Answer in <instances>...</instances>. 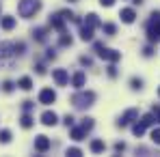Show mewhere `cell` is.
Masks as SVG:
<instances>
[{
  "label": "cell",
  "mask_w": 160,
  "mask_h": 157,
  "mask_svg": "<svg viewBox=\"0 0 160 157\" xmlns=\"http://www.w3.org/2000/svg\"><path fill=\"white\" fill-rule=\"evenodd\" d=\"M89 149H91L93 153H104V149H106V144H104L102 140H93V142L89 144Z\"/></svg>",
  "instance_id": "obj_17"
},
{
  "label": "cell",
  "mask_w": 160,
  "mask_h": 157,
  "mask_svg": "<svg viewBox=\"0 0 160 157\" xmlns=\"http://www.w3.org/2000/svg\"><path fill=\"white\" fill-rule=\"evenodd\" d=\"M130 86H132L134 90L143 88V80H141V78H132V80H130Z\"/></svg>",
  "instance_id": "obj_26"
},
{
  "label": "cell",
  "mask_w": 160,
  "mask_h": 157,
  "mask_svg": "<svg viewBox=\"0 0 160 157\" xmlns=\"http://www.w3.org/2000/svg\"><path fill=\"white\" fill-rule=\"evenodd\" d=\"M67 155H69V157H80V155H82V151H80L78 146H72V149H67Z\"/></svg>",
  "instance_id": "obj_28"
},
{
  "label": "cell",
  "mask_w": 160,
  "mask_h": 157,
  "mask_svg": "<svg viewBox=\"0 0 160 157\" xmlns=\"http://www.w3.org/2000/svg\"><path fill=\"white\" fill-rule=\"evenodd\" d=\"M84 136H87V129L80 125V127H72V138L76 140V142H80V140H84Z\"/></svg>",
  "instance_id": "obj_15"
},
{
  "label": "cell",
  "mask_w": 160,
  "mask_h": 157,
  "mask_svg": "<svg viewBox=\"0 0 160 157\" xmlns=\"http://www.w3.org/2000/svg\"><path fill=\"white\" fill-rule=\"evenodd\" d=\"M63 123H65L67 127H74V116H72V114H67V116L63 118Z\"/></svg>",
  "instance_id": "obj_31"
},
{
  "label": "cell",
  "mask_w": 160,
  "mask_h": 157,
  "mask_svg": "<svg viewBox=\"0 0 160 157\" xmlns=\"http://www.w3.org/2000/svg\"><path fill=\"white\" fill-rule=\"evenodd\" d=\"M80 39H82V41H93V28L82 24V26H80Z\"/></svg>",
  "instance_id": "obj_12"
},
{
  "label": "cell",
  "mask_w": 160,
  "mask_h": 157,
  "mask_svg": "<svg viewBox=\"0 0 160 157\" xmlns=\"http://www.w3.org/2000/svg\"><path fill=\"white\" fill-rule=\"evenodd\" d=\"M123 151H126V144L123 142H117L115 144V153H123Z\"/></svg>",
  "instance_id": "obj_32"
},
{
  "label": "cell",
  "mask_w": 160,
  "mask_h": 157,
  "mask_svg": "<svg viewBox=\"0 0 160 157\" xmlns=\"http://www.w3.org/2000/svg\"><path fill=\"white\" fill-rule=\"evenodd\" d=\"M32 101H24V105H22V108H24V112H30V110H32Z\"/></svg>",
  "instance_id": "obj_35"
},
{
  "label": "cell",
  "mask_w": 160,
  "mask_h": 157,
  "mask_svg": "<svg viewBox=\"0 0 160 157\" xmlns=\"http://www.w3.org/2000/svg\"><path fill=\"white\" fill-rule=\"evenodd\" d=\"M134 4H143V0H132Z\"/></svg>",
  "instance_id": "obj_42"
},
{
  "label": "cell",
  "mask_w": 160,
  "mask_h": 157,
  "mask_svg": "<svg viewBox=\"0 0 160 157\" xmlns=\"http://www.w3.org/2000/svg\"><path fill=\"white\" fill-rule=\"evenodd\" d=\"M32 123H35V121H32V116H30L28 112L22 116V118H20V125H22L24 129H30V127H32Z\"/></svg>",
  "instance_id": "obj_20"
},
{
  "label": "cell",
  "mask_w": 160,
  "mask_h": 157,
  "mask_svg": "<svg viewBox=\"0 0 160 157\" xmlns=\"http://www.w3.org/2000/svg\"><path fill=\"white\" fill-rule=\"evenodd\" d=\"M156 20H160V11H154V13L149 15V22H156Z\"/></svg>",
  "instance_id": "obj_36"
},
{
  "label": "cell",
  "mask_w": 160,
  "mask_h": 157,
  "mask_svg": "<svg viewBox=\"0 0 160 157\" xmlns=\"http://www.w3.org/2000/svg\"><path fill=\"white\" fill-rule=\"evenodd\" d=\"M100 4H102V7H112L115 0H100Z\"/></svg>",
  "instance_id": "obj_37"
},
{
  "label": "cell",
  "mask_w": 160,
  "mask_h": 157,
  "mask_svg": "<svg viewBox=\"0 0 160 157\" xmlns=\"http://www.w3.org/2000/svg\"><path fill=\"white\" fill-rule=\"evenodd\" d=\"M35 149H37L39 153H46V151L50 149V138H48V136H37V138H35Z\"/></svg>",
  "instance_id": "obj_9"
},
{
  "label": "cell",
  "mask_w": 160,
  "mask_h": 157,
  "mask_svg": "<svg viewBox=\"0 0 160 157\" xmlns=\"http://www.w3.org/2000/svg\"><path fill=\"white\" fill-rule=\"evenodd\" d=\"M2 88H4V93H11V90H13V82H4Z\"/></svg>",
  "instance_id": "obj_33"
},
{
  "label": "cell",
  "mask_w": 160,
  "mask_h": 157,
  "mask_svg": "<svg viewBox=\"0 0 160 157\" xmlns=\"http://www.w3.org/2000/svg\"><path fill=\"white\" fill-rule=\"evenodd\" d=\"M84 82H87V78H84V73H82V71H78V73H74V78H72V84H74V86H76V88H82V86H84Z\"/></svg>",
  "instance_id": "obj_16"
},
{
  "label": "cell",
  "mask_w": 160,
  "mask_h": 157,
  "mask_svg": "<svg viewBox=\"0 0 160 157\" xmlns=\"http://www.w3.org/2000/svg\"><path fill=\"white\" fill-rule=\"evenodd\" d=\"M80 62H82V65H91V58H87V56H82V58H80Z\"/></svg>",
  "instance_id": "obj_40"
},
{
  "label": "cell",
  "mask_w": 160,
  "mask_h": 157,
  "mask_svg": "<svg viewBox=\"0 0 160 157\" xmlns=\"http://www.w3.org/2000/svg\"><path fill=\"white\" fill-rule=\"evenodd\" d=\"M56 101V93H54L52 88H43L41 93H39V104H43V105H50Z\"/></svg>",
  "instance_id": "obj_6"
},
{
  "label": "cell",
  "mask_w": 160,
  "mask_h": 157,
  "mask_svg": "<svg viewBox=\"0 0 160 157\" xmlns=\"http://www.w3.org/2000/svg\"><path fill=\"white\" fill-rule=\"evenodd\" d=\"M0 142H2V144H9V142H11V131L9 129L0 131Z\"/></svg>",
  "instance_id": "obj_23"
},
{
  "label": "cell",
  "mask_w": 160,
  "mask_h": 157,
  "mask_svg": "<svg viewBox=\"0 0 160 157\" xmlns=\"http://www.w3.org/2000/svg\"><path fill=\"white\" fill-rule=\"evenodd\" d=\"M52 78H54V82H56L58 86H67V84H69V76H67L65 69H54Z\"/></svg>",
  "instance_id": "obj_7"
},
{
  "label": "cell",
  "mask_w": 160,
  "mask_h": 157,
  "mask_svg": "<svg viewBox=\"0 0 160 157\" xmlns=\"http://www.w3.org/2000/svg\"><path fill=\"white\" fill-rule=\"evenodd\" d=\"M84 24H87V26H91V28H98V26H102V22H100V17H98L95 13H89V15L84 17Z\"/></svg>",
  "instance_id": "obj_13"
},
{
  "label": "cell",
  "mask_w": 160,
  "mask_h": 157,
  "mask_svg": "<svg viewBox=\"0 0 160 157\" xmlns=\"http://www.w3.org/2000/svg\"><path fill=\"white\" fill-rule=\"evenodd\" d=\"M132 133L136 136V138H141V136L145 133V125H143V123H134L132 125Z\"/></svg>",
  "instance_id": "obj_21"
},
{
  "label": "cell",
  "mask_w": 160,
  "mask_h": 157,
  "mask_svg": "<svg viewBox=\"0 0 160 157\" xmlns=\"http://www.w3.org/2000/svg\"><path fill=\"white\" fill-rule=\"evenodd\" d=\"M158 97H160V88H158Z\"/></svg>",
  "instance_id": "obj_43"
},
{
  "label": "cell",
  "mask_w": 160,
  "mask_h": 157,
  "mask_svg": "<svg viewBox=\"0 0 160 157\" xmlns=\"http://www.w3.org/2000/svg\"><path fill=\"white\" fill-rule=\"evenodd\" d=\"M156 121H158V118H156V114H154V112H152V114H143V118H141V123H143L145 127H152Z\"/></svg>",
  "instance_id": "obj_18"
},
{
  "label": "cell",
  "mask_w": 160,
  "mask_h": 157,
  "mask_svg": "<svg viewBox=\"0 0 160 157\" xmlns=\"http://www.w3.org/2000/svg\"><path fill=\"white\" fill-rule=\"evenodd\" d=\"M58 13H61L65 20H72V17H74V13H72V11H58Z\"/></svg>",
  "instance_id": "obj_34"
},
{
  "label": "cell",
  "mask_w": 160,
  "mask_h": 157,
  "mask_svg": "<svg viewBox=\"0 0 160 157\" xmlns=\"http://www.w3.org/2000/svg\"><path fill=\"white\" fill-rule=\"evenodd\" d=\"M102 28H104V32H106V35H115V30H117L115 24H102Z\"/></svg>",
  "instance_id": "obj_29"
},
{
  "label": "cell",
  "mask_w": 160,
  "mask_h": 157,
  "mask_svg": "<svg viewBox=\"0 0 160 157\" xmlns=\"http://www.w3.org/2000/svg\"><path fill=\"white\" fill-rule=\"evenodd\" d=\"M93 101H95V93H93V90H82V88H80L78 93L72 97V104H74V108H78V110L91 108Z\"/></svg>",
  "instance_id": "obj_1"
},
{
  "label": "cell",
  "mask_w": 160,
  "mask_h": 157,
  "mask_svg": "<svg viewBox=\"0 0 160 157\" xmlns=\"http://www.w3.org/2000/svg\"><path fill=\"white\" fill-rule=\"evenodd\" d=\"M154 114H156V118H158V123H160V105H154Z\"/></svg>",
  "instance_id": "obj_39"
},
{
  "label": "cell",
  "mask_w": 160,
  "mask_h": 157,
  "mask_svg": "<svg viewBox=\"0 0 160 157\" xmlns=\"http://www.w3.org/2000/svg\"><path fill=\"white\" fill-rule=\"evenodd\" d=\"M0 26L4 28V30H13V28H15V17H11V15H4V17L0 20Z\"/></svg>",
  "instance_id": "obj_14"
},
{
  "label": "cell",
  "mask_w": 160,
  "mask_h": 157,
  "mask_svg": "<svg viewBox=\"0 0 160 157\" xmlns=\"http://www.w3.org/2000/svg\"><path fill=\"white\" fill-rule=\"evenodd\" d=\"M18 86H20L22 90H30V88H32V80L28 78V76H24V78H20V82H18Z\"/></svg>",
  "instance_id": "obj_19"
},
{
  "label": "cell",
  "mask_w": 160,
  "mask_h": 157,
  "mask_svg": "<svg viewBox=\"0 0 160 157\" xmlns=\"http://www.w3.org/2000/svg\"><path fill=\"white\" fill-rule=\"evenodd\" d=\"M80 125H82V127H84L87 131H91V129H93V125H95V123H93V118H82V123H80Z\"/></svg>",
  "instance_id": "obj_27"
},
{
  "label": "cell",
  "mask_w": 160,
  "mask_h": 157,
  "mask_svg": "<svg viewBox=\"0 0 160 157\" xmlns=\"http://www.w3.org/2000/svg\"><path fill=\"white\" fill-rule=\"evenodd\" d=\"M108 76H110V78H117V67H115V62H110V67H108Z\"/></svg>",
  "instance_id": "obj_30"
},
{
  "label": "cell",
  "mask_w": 160,
  "mask_h": 157,
  "mask_svg": "<svg viewBox=\"0 0 160 157\" xmlns=\"http://www.w3.org/2000/svg\"><path fill=\"white\" fill-rule=\"evenodd\" d=\"M58 45H63V48H67V45H72V37H69L67 32H61V39H58Z\"/></svg>",
  "instance_id": "obj_22"
},
{
  "label": "cell",
  "mask_w": 160,
  "mask_h": 157,
  "mask_svg": "<svg viewBox=\"0 0 160 157\" xmlns=\"http://www.w3.org/2000/svg\"><path fill=\"white\" fill-rule=\"evenodd\" d=\"M147 39H149V43H158L160 41V20L147 22Z\"/></svg>",
  "instance_id": "obj_4"
},
{
  "label": "cell",
  "mask_w": 160,
  "mask_h": 157,
  "mask_svg": "<svg viewBox=\"0 0 160 157\" xmlns=\"http://www.w3.org/2000/svg\"><path fill=\"white\" fill-rule=\"evenodd\" d=\"M136 118H138V112H136L134 108H130V110H126V114L117 121V127H128V125H130L132 121H136Z\"/></svg>",
  "instance_id": "obj_5"
},
{
  "label": "cell",
  "mask_w": 160,
  "mask_h": 157,
  "mask_svg": "<svg viewBox=\"0 0 160 157\" xmlns=\"http://www.w3.org/2000/svg\"><path fill=\"white\" fill-rule=\"evenodd\" d=\"M152 54H154V50H152V48H149V45H147V48H145V50H143V56H147V58H149V56H152Z\"/></svg>",
  "instance_id": "obj_38"
},
{
  "label": "cell",
  "mask_w": 160,
  "mask_h": 157,
  "mask_svg": "<svg viewBox=\"0 0 160 157\" xmlns=\"http://www.w3.org/2000/svg\"><path fill=\"white\" fill-rule=\"evenodd\" d=\"M95 52L100 58H104L108 62H117L119 58H121V52H117V50H110V48H104L102 43H95Z\"/></svg>",
  "instance_id": "obj_3"
},
{
  "label": "cell",
  "mask_w": 160,
  "mask_h": 157,
  "mask_svg": "<svg viewBox=\"0 0 160 157\" xmlns=\"http://www.w3.org/2000/svg\"><path fill=\"white\" fill-rule=\"evenodd\" d=\"M69 2H76V0H69Z\"/></svg>",
  "instance_id": "obj_44"
},
{
  "label": "cell",
  "mask_w": 160,
  "mask_h": 157,
  "mask_svg": "<svg viewBox=\"0 0 160 157\" xmlns=\"http://www.w3.org/2000/svg\"><path fill=\"white\" fill-rule=\"evenodd\" d=\"M50 26H52L54 30H58V32H65V17H63L61 13L50 15Z\"/></svg>",
  "instance_id": "obj_8"
},
{
  "label": "cell",
  "mask_w": 160,
  "mask_h": 157,
  "mask_svg": "<svg viewBox=\"0 0 160 157\" xmlns=\"http://www.w3.org/2000/svg\"><path fill=\"white\" fill-rule=\"evenodd\" d=\"M56 121H58V116L54 114L52 110H46V112L41 114V123H43V125H48V127H52V125H56Z\"/></svg>",
  "instance_id": "obj_10"
},
{
  "label": "cell",
  "mask_w": 160,
  "mask_h": 157,
  "mask_svg": "<svg viewBox=\"0 0 160 157\" xmlns=\"http://www.w3.org/2000/svg\"><path fill=\"white\" fill-rule=\"evenodd\" d=\"M152 142L154 144H160V127H154L152 129Z\"/></svg>",
  "instance_id": "obj_25"
},
{
  "label": "cell",
  "mask_w": 160,
  "mask_h": 157,
  "mask_svg": "<svg viewBox=\"0 0 160 157\" xmlns=\"http://www.w3.org/2000/svg\"><path fill=\"white\" fill-rule=\"evenodd\" d=\"M37 73H41V76L46 73V69H43V65H37Z\"/></svg>",
  "instance_id": "obj_41"
},
{
  "label": "cell",
  "mask_w": 160,
  "mask_h": 157,
  "mask_svg": "<svg viewBox=\"0 0 160 157\" xmlns=\"http://www.w3.org/2000/svg\"><path fill=\"white\" fill-rule=\"evenodd\" d=\"M32 35H35V39H37V41H46V30H43V28L32 30Z\"/></svg>",
  "instance_id": "obj_24"
},
{
  "label": "cell",
  "mask_w": 160,
  "mask_h": 157,
  "mask_svg": "<svg viewBox=\"0 0 160 157\" xmlns=\"http://www.w3.org/2000/svg\"><path fill=\"white\" fill-rule=\"evenodd\" d=\"M119 17H121V22H123V24H134L136 13H134V9H121Z\"/></svg>",
  "instance_id": "obj_11"
},
{
  "label": "cell",
  "mask_w": 160,
  "mask_h": 157,
  "mask_svg": "<svg viewBox=\"0 0 160 157\" xmlns=\"http://www.w3.org/2000/svg\"><path fill=\"white\" fill-rule=\"evenodd\" d=\"M39 9H41V0H20L18 4V13L22 17H32Z\"/></svg>",
  "instance_id": "obj_2"
}]
</instances>
